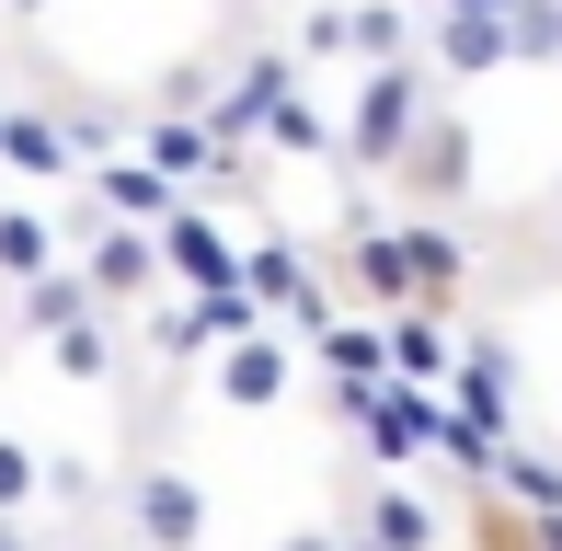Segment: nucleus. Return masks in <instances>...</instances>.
<instances>
[{
  "mask_svg": "<svg viewBox=\"0 0 562 551\" xmlns=\"http://www.w3.org/2000/svg\"><path fill=\"white\" fill-rule=\"evenodd\" d=\"M356 58L402 69V58H414V12H402V0H368V12H356Z\"/></svg>",
  "mask_w": 562,
  "mask_h": 551,
  "instance_id": "19",
  "label": "nucleus"
},
{
  "mask_svg": "<svg viewBox=\"0 0 562 551\" xmlns=\"http://www.w3.org/2000/svg\"><path fill=\"white\" fill-rule=\"evenodd\" d=\"M161 265L184 276L195 299H207V288H241V241H229L218 218H195V207H184V218H172V230H161Z\"/></svg>",
  "mask_w": 562,
  "mask_h": 551,
  "instance_id": "9",
  "label": "nucleus"
},
{
  "mask_svg": "<svg viewBox=\"0 0 562 551\" xmlns=\"http://www.w3.org/2000/svg\"><path fill=\"white\" fill-rule=\"evenodd\" d=\"M241 288H252V299H265V311H276V299H288V311H299V299H311V288H322V276H311V265H299V241H252V254H241Z\"/></svg>",
  "mask_w": 562,
  "mask_h": 551,
  "instance_id": "18",
  "label": "nucleus"
},
{
  "mask_svg": "<svg viewBox=\"0 0 562 551\" xmlns=\"http://www.w3.org/2000/svg\"><path fill=\"white\" fill-rule=\"evenodd\" d=\"M505 12L517 0H448L425 35H437V69L448 81H482V69H517V46H505Z\"/></svg>",
  "mask_w": 562,
  "mask_h": 551,
  "instance_id": "6",
  "label": "nucleus"
},
{
  "mask_svg": "<svg viewBox=\"0 0 562 551\" xmlns=\"http://www.w3.org/2000/svg\"><path fill=\"white\" fill-rule=\"evenodd\" d=\"M0 551H35V529H23V517H0Z\"/></svg>",
  "mask_w": 562,
  "mask_h": 551,
  "instance_id": "26",
  "label": "nucleus"
},
{
  "mask_svg": "<svg viewBox=\"0 0 562 551\" xmlns=\"http://www.w3.org/2000/svg\"><path fill=\"white\" fill-rule=\"evenodd\" d=\"M448 357H459V345H448V311H391V380H414V391L425 380H459Z\"/></svg>",
  "mask_w": 562,
  "mask_h": 551,
  "instance_id": "13",
  "label": "nucleus"
},
{
  "mask_svg": "<svg viewBox=\"0 0 562 551\" xmlns=\"http://www.w3.org/2000/svg\"><path fill=\"white\" fill-rule=\"evenodd\" d=\"M0 12H23V23H35V12H46V0H0Z\"/></svg>",
  "mask_w": 562,
  "mask_h": 551,
  "instance_id": "27",
  "label": "nucleus"
},
{
  "mask_svg": "<svg viewBox=\"0 0 562 551\" xmlns=\"http://www.w3.org/2000/svg\"><path fill=\"white\" fill-rule=\"evenodd\" d=\"M505 46H517V69H551L562 58V0H517V12H505Z\"/></svg>",
  "mask_w": 562,
  "mask_h": 551,
  "instance_id": "20",
  "label": "nucleus"
},
{
  "mask_svg": "<svg viewBox=\"0 0 562 551\" xmlns=\"http://www.w3.org/2000/svg\"><path fill=\"white\" fill-rule=\"evenodd\" d=\"M299 58H356V12H299Z\"/></svg>",
  "mask_w": 562,
  "mask_h": 551,
  "instance_id": "24",
  "label": "nucleus"
},
{
  "mask_svg": "<svg viewBox=\"0 0 562 551\" xmlns=\"http://www.w3.org/2000/svg\"><path fill=\"white\" fill-rule=\"evenodd\" d=\"M0 161H12L23 184H58V172L81 161V149H69V127H46L35 104H12V92H0Z\"/></svg>",
  "mask_w": 562,
  "mask_h": 551,
  "instance_id": "12",
  "label": "nucleus"
},
{
  "mask_svg": "<svg viewBox=\"0 0 562 551\" xmlns=\"http://www.w3.org/2000/svg\"><path fill=\"white\" fill-rule=\"evenodd\" d=\"M276 551H345V540L334 529H299V540H276Z\"/></svg>",
  "mask_w": 562,
  "mask_h": 551,
  "instance_id": "25",
  "label": "nucleus"
},
{
  "mask_svg": "<svg viewBox=\"0 0 562 551\" xmlns=\"http://www.w3.org/2000/svg\"><path fill=\"white\" fill-rule=\"evenodd\" d=\"M345 551H437V506L402 494V483H379L368 506H356V540H345Z\"/></svg>",
  "mask_w": 562,
  "mask_h": 551,
  "instance_id": "10",
  "label": "nucleus"
},
{
  "mask_svg": "<svg viewBox=\"0 0 562 551\" xmlns=\"http://www.w3.org/2000/svg\"><path fill=\"white\" fill-rule=\"evenodd\" d=\"M0 276H12V288H35V276H58V230H46L35 207H0Z\"/></svg>",
  "mask_w": 562,
  "mask_h": 551,
  "instance_id": "17",
  "label": "nucleus"
},
{
  "mask_svg": "<svg viewBox=\"0 0 562 551\" xmlns=\"http://www.w3.org/2000/svg\"><path fill=\"white\" fill-rule=\"evenodd\" d=\"M471 172H482V149H471V127L437 104V115H425V138L402 149V172H391V184L414 195V207H459V195H471Z\"/></svg>",
  "mask_w": 562,
  "mask_h": 551,
  "instance_id": "5",
  "label": "nucleus"
},
{
  "mask_svg": "<svg viewBox=\"0 0 562 551\" xmlns=\"http://www.w3.org/2000/svg\"><path fill=\"white\" fill-rule=\"evenodd\" d=\"M92 311H104V299H92V276H35V288L12 299V322H23V334H46V345H58V334H81Z\"/></svg>",
  "mask_w": 562,
  "mask_h": 551,
  "instance_id": "14",
  "label": "nucleus"
},
{
  "mask_svg": "<svg viewBox=\"0 0 562 551\" xmlns=\"http://www.w3.org/2000/svg\"><path fill=\"white\" fill-rule=\"evenodd\" d=\"M58 380H115V334H104V322L58 334Z\"/></svg>",
  "mask_w": 562,
  "mask_h": 551,
  "instance_id": "22",
  "label": "nucleus"
},
{
  "mask_svg": "<svg viewBox=\"0 0 562 551\" xmlns=\"http://www.w3.org/2000/svg\"><path fill=\"white\" fill-rule=\"evenodd\" d=\"M0 172H12V161H0Z\"/></svg>",
  "mask_w": 562,
  "mask_h": 551,
  "instance_id": "30",
  "label": "nucleus"
},
{
  "mask_svg": "<svg viewBox=\"0 0 562 551\" xmlns=\"http://www.w3.org/2000/svg\"><path fill=\"white\" fill-rule=\"evenodd\" d=\"M494 494H517V506L562 517V460H505V483H494Z\"/></svg>",
  "mask_w": 562,
  "mask_h": 551,
  "instance_id": "23",
  "label": "nucleus"
},
{
  "mask_svg": "<svg viewBox=\"0 0 562 551\" xmlns=\"http://www.w3.org/2000/svg\"><path fill=\"white\" fill-rule=\"evenodd\" d=\"M425 115H437V81H425L414 58H402V69H368L356 104H345V161L356 172H402V149L425 138Z\"/></svg>",
  "mask_w": 562,
  "mask_h": 551,
  "instance_id": "1",
  "label": "nucleus"
},
{
  "mask_svg": "<svg viewBox=\"0 0 562 551\" xmlns=\"http://www.w3.org/2000/svg\"><path fill=\"white\" fill-rule=\"evenodd\" d=\"M288 391H299V345H288V334H241V345H218V403L265 414V403H288Z\"/></svg>",
  "mask_w": 562,
  "mask_h": 551,
  "instance_id": "7",
  "label": "nucleus"
},
{
  "mask_svg": "<svg viewBox=\"0 0 562 551\" xmlns=\"http://www.w3.org/2000/svg\"><path fill=\"white\" fill-rule=\"evenodd\" d=\"M138 161H161L172 172V184H195V172H218V184H229V172H241V161H229V138L218 127H195V115H149V149H138Z\"/></svg>",
  "mask_w": 562,
  "mask_h": 551,
  "instance_id": "11",
  "label": "nucleus"
},
{
  "mask_svg": "<svg viewBox=\"0 0 562 551\" xmlns=\"http://www.w3.org/2000/svg\"><path fill=\"white\" fill-rule=\"evenodd\" d=\"M92 218L172 230V218H184V195H172V172H161V161H104V172H92Z\"/></svg>",
  "mask_w": 562,
  "mask_h": 551,
  "instance_id": "8",
  "label": "nucleus"
},
{
  "mask_svg": "<svg viewBox=\"0 0 562 551\" xmlns=\"http://www.w3.org/2000/svg\"><path fill=\"white\" fill-rule=\"evenodd\" d=\"M551 207H562V184H551Z\"/></svg>",
  "mask_w": 562,
  "mask_h": 551,
  "instance_id": "29",
  "label": "nucleus"
},
{
  "mask_svg": "<svg viewBox=\"0 0 562 551\" xmlns=\"http://www.w3.org/2000/svg\"><path fill=\"white\" fill-rule=\"evenodd\" d=\"M402 241H414V276H425V311L471 288V241H448L437 218H402Z\"/></svg>",
  "mask_w": 562,
  "mask_h": 551,
  "instance_id": "16",
  "label": "nucleus"
},
{
  "mask_svg": "<svg viewBox=\"0 0 562 551\" xmlns=\"http://www.w3.org/2000/svg\"><path fill=\"white\" fill-rule=\"evenodd\" d=\"M459 414L505 437V414H517V357H505V345H471V357H459Z\"/></svg>",
  "mask_w": 562,
  "mask_h": 551,
  "instance_id": "15",
  "label": "nucleus"
},
{
  "mask_svg": "<svg viewBox=\"0 0 562 551\" xmlns=\"http://www.w3.org/2000/svg\"><path fill=\"white\" fill-rule=\"evenodd\" d=\"M345 299H368V322H391V311H425L414 241H402L391 218H368V207L345 218Z\"/></svg>",
  "mask_w": 562,
  "mask_h": 551,
  "instance_id": "2",
  "label": "nucleus"
},
{
  "mask_svg": "<svg viewBox=\"0 0 562 551\" xmlns=\"http://www.w3.org/2000/svg\"><path fill=\"white\" fill-rule=\"evenodd\" d=\"M425 12H448V0H425Z\"/></svg>",
  "mask_w": 562,
  "mask_h": 551,
  "instance_id": "28",
  "label": "nucleus"
},
{
  "mask_svg": "<svg viewBox=\"0 0 562 551\" xmlns=\"http://www.w3.org/2000/svg\"><path fill=\"white\" fill-rule=\"evenodd\" d=\"M126 529H138V551H207V494L172 460H138L126 471Z\"/></svg>",
  "mask_w": 562,
  "mask_h": 551,
  "instance_id": "3",
  "label": "nucleus"
},
{
  "mask_svg": "<svg viewBox=\"0 0 562 551\" xmlns=\"http://www.w3.org/2000/svg\"><path fill=\"white\" fill-rule=\"evenodd\" d=\"M81 276L104 311H126V299L161 288V230H126V218H81Z\"/></svg>",
  "mask_w": 562,
  "mask_h": 551,
  "instance_id": "4",
  "label": "nucleus"
},
{
  "mask_svg": "<svg viewBox=\"0 0 562 551\" xmlns=\"http://www.w3.org/2000/svg\"><path fill=\"white\" fill-rule=\"evenodd\" d=\"M35 494H46V460H35L23 437H0V517H23Z\"/></svg>",
  "mask_w": 562,
  "mask_h": 551,
  "instance_id": "21",
  "label": "nucleus"
}]
</instances>
